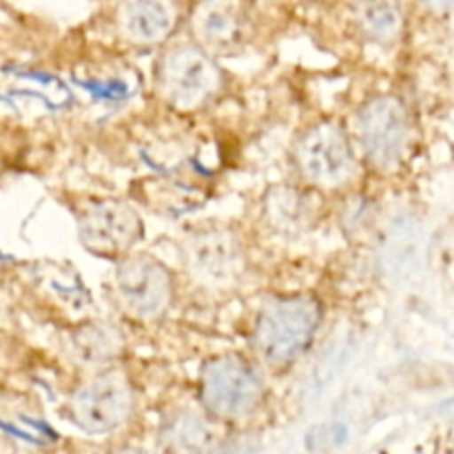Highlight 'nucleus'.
<instances>
[{
	"label": "nucleus",
	"instance_id": "0eeeda50",
	"mask_svg": "<svg viewBox=\"0 0 454 454\" xmlns=\"http://www.w3.org/2000/svg\"><path fill=\"white\" fill-rule=\"evenodd\" d=\"M78 235L100 257H127L145 235L140 215L120 200H89L78 208Z\"/></svg>",
	"mask_w": 454,
	"mask_h": 454
},
{
	"label": "nucleus",
	"instance_id": "7ed1b4c3",
	"mask_svg": "<svg viewBox=\"0 0 454 454\" xmlns=\"http://www.w3.org/2000/svg\"><path fill=\"white\" fill-rule=\"evenodd\" d=\"M264 381L242 355H217L200 371V402L220 421H244L262 406Z\"/></svg>",
	"mask_w": 454,
	"mask_h": 454
},
{
	"label": "nucleus",
	"instance_id": "f03ea898",
	"mask_svg": "<svg viewBox=\"0 0 454 454\" xmlns=\"http://www.w3.org/2000/svg\"><path fill=\"white\" fill-rule=\"evenodd\" d=\"M355 137L372 168L381 173L397 171L411 153V111L395 96L371 98L355 114Z\"/></svg>",
	"mask_w": 454,
	"mask_h": 454
},
{
	"label": "nucleus",
	"instance_id": "9d476101",
	"mask_svg": "<svg viewBox=\"0 0 454 454\" xmlns=\"http://www.w3.org/2000/svg\"><path fill=\"white\" fill-rule=\"evenodd\" d=\"M186 255L193 273L208 282H229L244 266V253L231 231H200L186 244Z\"/></svg>",
	"mask_w": 454,
	"mask_h": 454
},
{
	"label": "nucleus",
	"instance_id": "39448f33",
	"mask_svg": "<svg viewBox=\"0 0 454 454\" xmlns=\"http://www.w3.org/2000/svg\"><path fill=\"white\" fill-rule=\"evenodd\" d=\"M295 162L306 182L317 189H341L357 173L353 142L335 122H317L306 129L295 145Z\"/></svg>",
	"mask_w": 454,
	"mask_h": 454
},
{
	"label": "nucleus",
	"instance_id": "4468645a",
	"mask_svg": "<svg viewBox=\"0 0 454 454\" xmlns=\"http://www.w3.org/2000/svg\"><path fill=\"white\" fill-rule=\"evenodd\" d=\"M357 25L372 43L388 44L399 38L403 27V13L393 3H366L357 7Z\"/></svg>",
	"mask_w": 454,
	"mask_h": 454
},
{
	"label": "nucleus",
	"instance_id": "ddd939ff",
	"mask_svg": "<svg viewBox=\"0 0 454 454\" xmlns=\"http://www.w3.org/2000/svg\"><path fill=\"white\" fill-rule=\"evenodd\" d=\"M266 217L279 233H301L313 217V207L301 191L278 186L266 198Z\"/></svg>",
	"mask_w": 454,
	"mask_h": 454
},
{
	"label": "nucleus",
	"instance_id": "6e6552de",
	"mask_svg": "<svg viewBox=\"0 0 454 454\" xmlns=\"http://www.w3.org/2000/svg\"><path fill=\"white\" fill-rule=\"evenodd\" d=\"M133 411V393L122 372H100L80 386L69 402L71 421L87 434L118 430Z\"/></svg>",
	"mask_w": 454,
	"mask_h": 454
},
{
	"label": "nucleus",
	"instance_id": "1a4fd4ad",
	"mask_svg": "<svg viewBox=\"0 0 454 454\" xmlns=\"http://www.w3.org/2000/svg\"><path fill=\"white\" fill-rule=\"evenodd\" d=\"M195 40L211 56L239 51L248 40V16L238 3H202L191 18Z\"/></svg>",
	"mask_w": 454,
	"mask_h": 454
},
{
	"label": "nucleus",
	"instance_id": "dca6fc26",
	"mask_svg": "<svg viewBox=\"0 0 454 454\" xmlns=\"http://www.w3.org/2000/svg\"><path fill=\"white\" fill-rule=\"evenodd\" d=\"M109 454H151V452L145 450V448H137V446H124V448H118V450L109 452Z\"/></svg>",
	"mask_w": 454,
	"mask_h": 454
},
{
	"label": "nucleus",
	"instance_id": "f8f14e48",
	"mask_svg": "<svg viewBox=\"0 0 454 454\" xmlns=\"http://www.w3.org/2000/svg\"><path fill=\"white\" fill-rule=\"evenodd\" d=\"M120 29L137 44H160L173 29V13L168 4L153 0H137L120 7Z\"/></svg>",
	"mask_w": 454,
	"mask_h": 454
},
{
	"label": "nucleus",
	"instance_id": "f257e3e1",
	"mask_svg": "<svg viewBox=\"0 0 454 454\" xmlns=\"http://www.w3.org/2000/svg\"><path fill=\"white\" fill-rule=\"evenodd\" d=\"M322 324V304L317 297L297 293L266 301L257 315L253 346L269 366H291L313 344Z\"/></svg>",
	"mask_w": 454,
	"mask_h": 454
},
{
	"label": "nucleus",
	"instance_id": "9b49d317",
	"mask_svg": "<svg viewBox=\"0 0 454 454\" xmlns=\"http://www.w3.org/2000/svg\"><path fill=\"white\" fill-rule=\"evenodd\" d=\"M160 442L167 454H213L217 448V434L207 417L182 411L164 421Z\"/></svg>",
	"mask_w": 454,
	"mask_h": 454
},
{
	"label": "nucleus",
	"instance_id": "423d86ee",
	"mask_svg": "<svg viewBox=\"0 0 454 454\" xmlns=\"http://www.w3.org/2000/svg\"><path fill=\"white\" fill-rule=\"evenodd\" d=\"M115 300L124 313L140 322H153L168 310L173 278L167 266L151 255L131 253L115 266Z\"/></svg>",
	"mask_w": 454,
	"mask_h": 454
},
{
	"label": "nucleus",
	"instance_id": "20e7f679",
	"mask_svg": "<svg viewBox=\"0 0 454 454\" xmlns=\"http://www.w3.org/2000/svg\"><path fill=\"white\" fill-rule=\"evenodd\" d=\"M160 98L177 111H193L220 93L222 71L200 44L182 43L162 53L155 69Z\"/></svg>",
	"mask_w": 454,
	"mask_h": 454
},
{
	"label": "nucleus",
	"instance_id": "2eb2a0df",
	"mask_svg": "<svg viewBox=\"0 0 454 454\" xmlns=\"http://www.w3.org/2000/svg\"><path fill=\"white\" fill-rule=\"evenodd\" d=\"M75 357L89 366H100L118 357L122 350L120 335L109 326H87L74 337Z\"/></svg>",
	"mask_w": 454,
	"mask_h": 454
}]
</instances>
